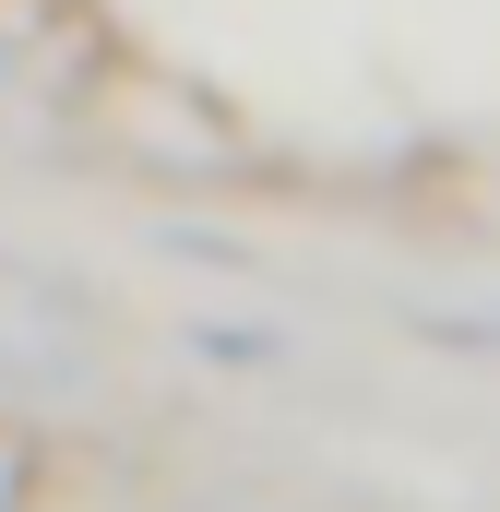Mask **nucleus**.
Returning <instances> with one entry per match:
<instances>
[{
	"instance_id": "obj_1",
	"label": "nucleus",
	"mask_w": 500,
	"mask_h": 512,
	"mask_svg": "<svg viewBox=\"0 0 500 512\" xmlns=\"http://www.w3.org/2000/svg\"><path fill=\"white\" fill-rule=\"evenodd\" d=\"M96 358H108L96 310H84L60 274H36V262L0 251V382L12 393H84Z\"/></svg>"
},
{
	"instance_id": "obj_2",
	"label": "nucleus",
	"mask_w": 500,
	"mask_h": 512,
	"mask_svg": "<svg viewBox=\"0 0 500 512\" xmlns=\"http://www.w3.org/2000/svg\"><path fill=\"white\" fill-rule=\"evenodd\" d=\"M453 346H500V310H465V322H441Z\"/></svg>"
}]
</instances>
